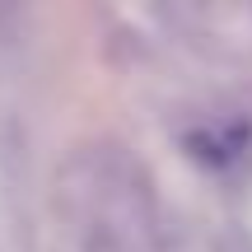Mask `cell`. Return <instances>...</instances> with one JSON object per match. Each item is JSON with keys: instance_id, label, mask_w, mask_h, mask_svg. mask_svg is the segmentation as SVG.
I'll return each mask as SVG.
<instances>
[{"instance_id": "6da1fadb", "label": "cell", "mask_w": 252, "mask_h": 252, "mask_svg": "<svg viewBox=\"0 0 252 252\" xmlns=\"http://www.w3.org/2000/svg\"><path fill=\"white\" fill-rule=\"evenodd\" d=\"M52 252H173L168 210L140 154L84 140L52 173Z\"/></svg>"}]
</instances>
